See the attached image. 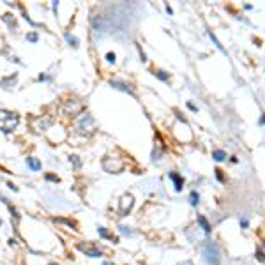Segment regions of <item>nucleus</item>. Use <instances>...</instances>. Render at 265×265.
I'll return each instance as SVG.
<instances>
[{
    "label": "nucleus",
    "mask_w": 265,
    "mask_h": 265,
    "mask_svg": "<svg viewBox=\"0 0 265 265\" xmlns=\"http://www.w3.org/2000/svg\"><path fill=\"white\" fill-rule=\"evenodd\" d=\"M78 249L81 251V253H85L87 256H90V258H97V256H101V255H103V251H101L99 247H95V246H94V244H90V242H85V244L80 242L78 244Z\"/></svg>",
    "instance_id": "nucleus-3"
},
{
    "label": "nucleus",
    "mask_w": 265,
    "mask_h": 265,
    "mask_svg": "<svg viewBox=\"0 0 265 265\" xmlns=\"http://www.w3.org/2000/svg\"><path fill=\"white\" fill-rule=\"evenodd\" d=\"M120 232H122V233H127V235H129V230L126 228V226H120Z\"/></svg>",
    "instance_id": "nucleus-17"
},
{
    "label": "nucleus",
    "mask_w": 265,
    "mask_h": 265,
    "mask_svg": "<svg viewBox=\"0 0 265 265\" xmlns=\"http://www.w3.org/2000/svg\"><path fill=\"white\" fill-rule=\"evenodd\" d=\"M262 122H263V124H265V117H263V119H262Z\"/></svg>",
    "instance_id": "nucleus-21"
},
{
    "label": "nucleus",
    "mask_w": 265,
    "mask_h": 265,
    "mask_svg": "<svg viewBox=\"0 0 265 265\" xmlns=\"http://www.w3.org/2000/svg\"><path fill=\"white\" fill-rule=\"evenodd\" d=\"M99 235H101V237H104V239H111V235H110V233H108L104 228H99Z\"/></svg>",
    "instance_id": "nucleus-13"
},
{
    "label": "nucleus",
    "mask_w": 265,
    "mask_h": 265,
    "mask_svg": "<svg viewBox=\"0 0 265 265\" xmlns=\"http://www.w3.org/2000/svg\"><path fill=\"white\" fill-rule=\"evenodd\" d=\"M51 265H55V263H51Z\"/></svg>",
    "instance_id": "nucleus-23"
},
{
    "label": "nucleus",
    "mask_w": 265,
    "mask_h": 265,
    "mask_svg": "<svg viewBox=\"0 0 265 265\" xmlns=\"http://www.w3.org/2000/svg\"><path fill=\"white\" fill-rule=\"evenodd\" d=\"M133 207V196L131 194H124L120 198V207H119V212L120 216H127V212Z\"/></svg>",
    "instance_id": "nucleus-4"
},
{
    "label": "nucleus",
    "mask_w": 265,
    "mask_h": 265,
    "mask_svg": "<svg viewBox=\"0 0 265 265\" xmlns=\"http://www.w3.org/2000/svg\"><path fill=\"white\" fill-rule=\"evenodd\" d=\"M203 256H205V260H207L208 263L216 265L217 262H219V253H217V246L212 242H208L205 247H203Z\"/></svg>",
    "instance_id": "nucleus-2"
},
{
    "label": "nucleus",
    "mask_w": 265,
    "mask_h": 265,
    "mask_svg": "<svg viewBox=\"0 0 265 265\" xmlns=\"http://www.w3.org/2000/svg\"><path fill=\"white\" fill-rule=\"evenodd\" d=\"M46 180H51V182H58L57 175H46Z\"/></svg>",
    "instance_id": "nucleus-15"
},
{
    "label": "nucleus",
    "mask_w": 265,
    "mask_h": 265,
    "mask_svg": "<svg viewBox=\"0 0 265 265\" xmlns=\"http://www.w3.org/2000/svg\"><path fill=\"white\" fill-rule=\"evenodd\" d=\"M154 74H156L159 80H163V81H168V74H165V71H154Z\"/></svg>",
    "instance_id": "nucleus-12"
},
{
    "label": "nucleus",
    "mask_w": 265,
    "mask_h": 265,
    "mask_svg": "<svg viewBox=\"0 0 265 265\" xmlns=\"http://www.w3.org/2000/svg\"><path fill=\"white\" fill-rule=\"evenodd\" d=\"M27 165H29V168L32 172H39L41 170V163L36 158H27Z\"/></svg>",
    "instance_id": "nucleus-5"
},
{
    "label": "nucleus",
    "mask_w": 265,
    "mask_h": 265,
    "mask_svg": "<svg viewBox=\"0 0 265 265\" xmlns=\"http://www.w3.org/2000/svg\"><path fill=\"white\" fill-rule=\"evenodd\" d=\"M115 58H117V57H115V53H108V55H106L108 62H115Z\"/></svg>",
    "instance_id": "nucleus-16"
},
{
    "label": "nucleus",
    "mask_w": 265,
    "mask_h": 265,
    "mask_svg": "<svg viewBox=\"0 0 265 265\" xmlns=\"http://www.w3.org/2000/svg\"><path fill=\"white\" fill-rule=\"evenodd\" d=\"M170 179L175 182V189H177V191H180V189H182V184H184V182H182V179H180L177 173H173V172L170 173Z\"/></svg>",
    "instance_id": "nucleus-6"
},
{
    "label": "nucleus",
    "mask_w": 265,
    "mask_h": 265,
    "mask_svg": "<svg viewBox=\"0 0 265 265\" xmlns=\"http://www.w3.org/2000/svg\"><path fill=\"white\" fill-rule=\"evenodd\" d=\"M18 122H20V117L16 113L0 110V129H2L4 133H11V131L18 126Z\"/></svg>",
    "instance_id": "nucleus-1"
},
{
    "label": "nucleus",
    "mask_w": 265,
    "mask_h": 265,
    "mask_svg": "<svg viewBox=\"0 0 265 265\" xmlns=\"http://www.w3.org/2000/svg\"><path fill=\"white\" fill-rule=\"evenodd\" d=\"M27 39H29V41H32V43H36V41H37V34H34V32H32V34H29V36H27Z\"/></svg>",
    "instance_id": "nucleus-14"
},
{
    "label": "nucleus",
    "mask_w": 265,
    "mask_h": 265,
    "mask_svg": "<svg viewBox=\"0 0 265 265\" xmlns=\"http://www.w3.org/2000/svg\"><path fill=\"white\" fill-rule=\"evenodd\" d=\"M198 223L201 224V228H203V232H205V233H210V224L207 223V219H205L203 216H198Z\"/></svg>",
    "instance_id": "nucleus-7"
},
{
    "label": "nucleus",
    "mask_w": 265,
    "mask_h": 265,
    "mask_svg": "<svg viewBox=\"0 0 265 265\" xmlns=\"http://www.w3.org/2000/svg\"><path fill=\"white\" fill-rule=\"evenodd\" d=\"M111 87H115V88H120V90H124V92H131L129 85H126V83H120V81H111Z\"/></svg>",
    "instance_id": "nucleus-8"
},
{
    "label": "nucleus",
    "mask_w": 265,
    "mask_h": 265,
    "mask_svg": "<svg viewBox=\"0 0 265 265\" xmlns=\"http://www.w3.org/2000/svg\"><path fill=\"white\" fill-rule=\"evenodd\" d=\"M198 200H200V196H198V193L196 191H191V205H198Z\"/></svg>",
    "instance_id": "nucleus-11"
},
{
    "label": "nucleus",
    "mask_w": 265,
    "mask_h": 265,
    "mask_svg": "<svg viewBox=\"0 0 265 265\" xmlns=\"http://www.w3.org/2000/svg\"><path fill=\"white\" fill-rule=\"evenodd\" d=\"M240 224H242V226H247V219H246V217H244L242 221H240Z\"/></svg>",
    "instance_id": "nucleus-18"
},
{
    "label": "nucleus",
    "mask_w": 265,
    "mask_h": 265,
    "mask_svg": "<svg viewBox=\"0 0 265 265\" xmlns=\"http://www.w3.org/2000/svg\"><path fill=\"white\" fill-rule=\"evenodd\" d=\"M103 265H115V263H111V262H104Z\"/></svg>",
    "instance_id": "nucleus-20"
},
{
    "label": "nucleus",
    "mask_w": 265,
    "mask_h": 265,
    "mask_svg": "<svg viewBox=\"0 0 265 265\" xmlns=\"http://www.w3.org/2000/svg\"><path fill=\"white\" fill-rule=\"evenodd\" d=\"M212 158L216 159V161H223V159L226 158V154L223 150H214V154H212Z\"/></svg>",
    "instance_id": "nucleus-9"
},
{
    "label": "nucleus",
    "mask_w": 265,
    "mask_h": 265,
    "mask_svg": "<svg viewBox=\"0 0 265 265\" xmlns=\"http://www.w3.org/2000/svg\"><path fill=\"white\" fill-rule=\"evenodd\" d=\"M180 265H193L191 262H184V263H180Z\"/></svg>",
    "instance_id": "nucleus-19"
},
{
    "label": "nucleus",
    "mask_w": 265,
    "mask_h": 265,
    "mask_svg": "<svg viewBox=\"0 0 265 265\" xmlns=\"http://www.w3.org/2000/svg\"><path fill=\"white\" fill-rule=\"evenodd\" d=\"M0 224H2V219H0Z\"/></svg>",
    "instance_id": "nucleus-22"
},
{
    "label": "nucleus",
    "mask_w": 265,
    "mask_h": 265,
    "mask_svg": "<svg viewBox=\"0 0 265 265\" xmlns=\"http://www.w3.org/2000/svg\"><path fill=\"white\" fill-rule=\"evenodd\" d=\"M65 39H67V43H71L72 46H78V39H76L74 36H71V34H67V32H65Z\"/></svg>",
    "instance_id": "nucleus-10"
}]
</instances>
